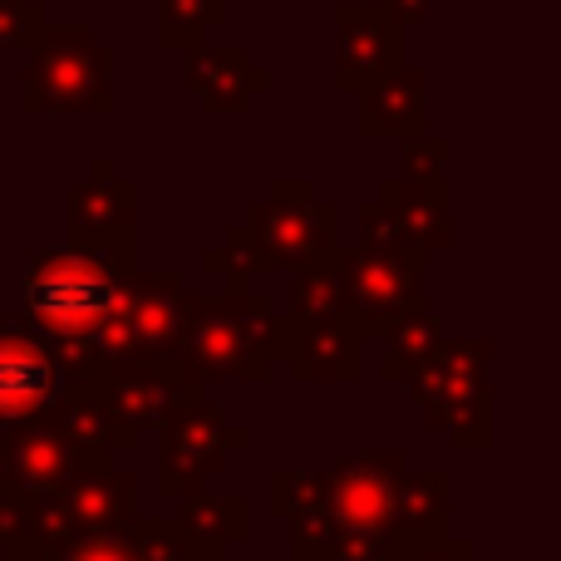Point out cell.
Masks as SVG:
<instances>
[{
	"mask_svg": "<svg viewBox=\"0 0 561 561\" xmlns=\"http://www.w3.org/2000/svg\"><path fill=\"white\" fill-rule=\"evenodd\" d=\"M286 527H290L286 533L290 561H330V552H335V542H340V527L325 507H310V513L286 517Z\"/></svg>",
	"mask_w": 561,
	"mask_h": 561,
	"instance_id": "obj_28",
	"label": "cell"
},
{
	"mask_svg": "<svg viewBox=\"0 0 561 561\" xmlns=\"http://www.w3.org/2000/svg\"><path fill=\"white\" fill-rule=\"evenodd\" d=\"M379 5H385V15L394 20L399 30H409V25H419V20H424L438 0H379Z\"/></svg>",
	"mask_w": 561,
	"mask_h": 561,
	"instance_id": "obj_34",
	"label": "cell"
},
{
	"mask_svg": "<svg viewBox=\"0 0 561 561\" xmlns=\"http://www.w3.org/2000/svg\"><path fill=\"white\" fill-rule=\"evenodd\" d=\"M379 203L389 207V217L399 222L409 247H419L424 256L448 252L454 232H448V183L444 178H389L379 187Z\"/></svg>",
	"mask_w": 561,
	"mask_h": 561,
	"instance_id": "obj_19",
	"label": "cell"
},
{
	"mask_svg": "<svg viewBox=\"0 0 561 561\" xmlns=\"http://www.w3.org/2000/svg\"><path fill=\"white\" fill-rule=\"evenodd\" d=\"M138 242H99L65 247V252H30L20 296H25L30 325L39 335H89L94 320L108 310L118 280L134 272Z\"/></svg>",
	"mask_w": 561,
	"mask_h": 561,
	"instance_id": "obj_3",
	"label": "cell"
},
{
	"mask_svg": "<svg viewBox=\"0 0 561 561\" xmlns=\"http://www.w3.org/2000/svg\"><path fill=\"white\" fill-rule=\"evenodd\" d=\"M404 468L409 463H404V454H399V448H375V454L340 458V463L325 473V513L335 517L340 533H355V537H375V542H385L389 497H394V483H399V473H404Z\"/></svg>",
	"mask_w": 561,
	"mask_h": 561,
	"instance_id": "obj_11",
	"label": "cell"
},
{
	"mask_svg": "<svg viewBox=\"0 0 561 561\" xmlns=\"http://www.w3.org/2000/svg\"><path fill=\"white\" fill-rule=\"evenodd\" d=\"M65 375H59L55 355H49L45 335L30 320L0 316V434L20 424H35L59 394Z\"/></svg>",
	"mask_w": 561,
	"mask_h": 561,
	"instance_id": "obj_9",
	"label": "cell"
},
{
	"mask_svg": "<svg viewBox=\"0 0 561 561\" xmlns=\"http://www.w3.org/2000/svg\"><path fill=\"white\" fill-rule=\"evenodd\" d=\"M335 280H340V316L359 340L379 335L394 316L424 306V262L419 247H335Z\"/></svg>",
	"mask_w": 561,
	"mask_h": 561,
	"instance_id": "obj_6",
	"label": "cell"
},
{
	"mask_svg": "<svg viewBox=\"0 0 561 561\" xmlns=\"http://www.w3.org/2000/svg\"><path fill=\"white\" fill-rule=\"evenodd\" d=\"M355 128L365 138H414L428 128V75L394 65L355 89Z\"/></svg>",
	"mask_w": 561,
	"mask_h": 561,
	"instance_id": "obj_17",
	"label": "cell"
},
{
	"mask_svg": "<svg viewBox=\"0 0 561 561\" xmlns=\"http://www.w3.org/2000/svg\"><path fill=\"white\" fill-rule=\"evenodd\" d=\"M158 438V493H173V497H187L217 478L227 468V458L237 448L252 444L247 428H237L232 419L222 414L217 404H207L203 394H193L187 404H178L163 424L153 428Z\"/></svg>",
	"mask_w": 561,
	"mask_h": 561,
	"instance_id": "obj_7",
	"label": "cell"
},
{
	"mask_svg": "<svg viewBox=\"0 0 561 561\" xmlns=\"http://www.w3.org/2000/svg\"><path fill=\"white\" fill-rule=\"evenodd\" d=\"M227 20V0H158V45L193 49Z\"/></svg>",
	"mask_w": 561,
	"mask_h": 561,
	"instance_id": "obj_25",
	"label": "cell"
},
{
	"mask_svg": "<svg viewBox=\"0 0 561 561\" xmlns=\"http://www.w3.org/2000/svg\"><path fill=\"white\" fill-rule=\"evenodd\" d=\"M414 561H473V542L468 537H444V542L424 547Z\"/></svg>",
	"mask_w": 561,
	"mask_h": 561,
	"instance_id": "obj_35",
	"label": "cell"
},
{
	"mask_svg": "<svg viewBox=\"0 0 561 561\" xmlns=\"http://www.w3.org/2000/svg\"><path fill=\"white\" fill-rule=\"evenodd\" d=\"M488 365H493V340H444L424 365L409 375V394H414L419 414L434 428H444L458 409L478 404L493 394L488 385Z\"/></svg>",
	"mask_w": 561,
	"mask_h": 561,
	"instance_id": "obj_12",
	"label": "cell"
},
{
	"mask_svg": "<svg viewBox=\"0 0 561 561\" xmlns=\"http://www.w3.org/2000/svg\"><path fill=\"white\" fill-rule=\"evenodd\" d=\"M39 424L69 444V454H124V448L138 444L134 428H124L114 414H108L104 394H99L94 379H65L59 394L49 399V409L39 414Z\"/></svg>",
	"mask_w": 561,
	"mask_h": 561,
	"instance_id": "obj_18",
	"label": "cell"
},
{
	"mask_svg": "<svg viewBox=\"0 0 561 561\" xmlns=\"http://www.w3.org/2000/svg\"><path fill=\"white\" fill-rule=\"evenodd\" d=\"M59 497H65L79 533H99V527H118L128 517H138V478L114 463L89 468V473H69Z\"/></svg>",
	"mask_w": 561,
	"mask_h": 561,
	"instance_id": "obj_21",
	"label": "cell"
},
{
	"mask_svg": "<svg viewBox=\"0 0 561 561\" xmlns=\"http://www.w3.org/2000/svg\"><path fill=\"white\" fill-rule=\"evenodd\" d=\"M94 385H99V394H104L108 414L124 428H134L138 438L153 434L178 404L203 394V385H193L173 359H118V365L99 369Z\"/></svg>",
	"mask_w": 561,
	"mask_h": 561,
	"instance_id": "obj_10",
	"label": "cell"
},
{
	"mask_svg": "<svg viewBox=\"0 0 561 561\" xmlns=\"http://www.w3.org/2000/svg\"><path fill=\"white\" fill-rule=\"evenodd\" d=\"M178 527H183V542L193 561H217L227 557L232 542H247L252 533V507L237 493H187L178 507Z\"/></svg>",
	"mask_w": 561,
	"mask_h": 561,
	"instance_id": "obj_20",
	"label": "cell"
},
{
	"mask_svg": "<svg viewBox=\"0 0 561 561\" xmlns=\"http://www.w3.org/2000/svg\"><path fill=\"white\" fill-rule=\"evenodd\" d=\"M365 340L340 316H272V355L296 385H355Z\"/></svg>",
	"mask_w": 561,
	"mask_h": 561,
	"instance_id": "obj_8",
	"label": "cell"
},
{
	"mask_svg": "<svg viewBox=\"0 0 561 561\" xmlns=\"http://www.w3.org/2000/svg\"><path fill=\"white\" fill-rule=\"evenodd\" d=\"M335 203L316 193V183H272L262 203L247 207V222H232L213 252H203V272L222 286H247L256 272H300L335 252Z\"/></svg>",
	"mask_w": 561,
	"mask_h": 561,
	"instance_id": "obj_1",
	"label": "cell"
},
{
	"mask_svg": "<svg viewBox=\"0 0 561 561\" xmlns=\"http://www.w3.org/2000/svg\"><path fill=\"white\" fill-rule=\"evenodd\" d=\"M0 488H10V473H5V434H0Z\"/></svg>",
	"mask_w": 561,
	"mask_h": 561,
	"instance_id": "obj_36",
	"label": "cell"
},
{
	"mask_svg": "<svg viewBox=\"0 0 561 561\" xmlns=\"http://www.w3.org/2000/svg\"><path fill=\"white\" fill-rule=\"evenodd\" d=\"M359 242L365 247H385V252H394V247H409L404 232H399V222L389 217V207L379 203H359Z\"/></svg>",
	"mask_w": 561,
	"mask_h": 561,
	"instance_id": "obj_32",
	"label": "cell"
},
{
	"mask_svg": "<svg viewBox=\"0 0 561 561\" xmlns=\"http://www.w3.org/2000/svg\"><path fill=\"white\" fill-rule=\"evenodd\" d=\"M448 507H454V478L444 468L434 473H399L394 497L385 517V552L389 561H414L424 547L448 537Z\"/></svg>",
	"mask_w": 561,
	"mask_h": 561,
	"instance_id": "obj_15",
	"label": "cell"
},
{
	"mask_svg": "<svg viewBox=\"0 0 561 561\" xmlns=\"http://www.w3.org/2000/svg\"><path fill=\"white\" fill-rule=\"evenodd\" d=\"M444 434L454 448H493V394L468 404V409H458V414L444 424Z\"/></svg>",
	"mask_w": 561,
	"mask_h": 561,
	"instance_id": "obj_30",
	"label": "cell"
},
{
	"mask_svg": "<svg viewBox=\"0 0 561 561\" xmlns=\"http://www.w3.org/2000/svg\"><path fill=\"white\" fill-rule=\"evenodd\" d=\"M272 316V300L256 296L252 286H222L217 296L183 290V330H178L173 365L193 385H217V379L266 385L276 369Z\"/></svg>",
	"mask_w": 561,
	"mask_h": 561,
	"instance_id": "obj_2",
	"label": "cell"
},
{
	"mask_svg": "<svg viewBox=\"0 0 561 561\" xmlns=\"http://www.w3.org/2000/svg\"><path fill=\"white\" fill-rule=\"evenodd\" d=\"M0 561H5V557H0Z\"/></svg>",
	"mask_w": 561,
	"mask_h": 561,
	"instance_id": "obj_38",
	"label": "cell"
},
{
	"mask_svg": "<svg viewBox=\"0 0 561 561\" xmlns=\"http://www.w3.org/2000/svg\"><path fill=\"white\" fill-rule=\"evenodd\" d=\"M448 153H454V144L424 128V134H414L409 138V148H404V173L409 178H444Z\"/></svg>",
	"mask_w": 561,
	"mask_h": 561,
	"instance_id": "obj_31",
	"label": "cell"
},
{
	"mask_svg": "<svg viewBox=\"0 0 561 561\" xmlns=\"http://www.w3.org/2000/svg\"><path fill=\"white\" fill-rule=\"evenodd\" d=\"M217 561H227V557H217Z\"/></svg>",
	"mask_w": 561,
	"mask_h": 561,
	"instance_id": "obj_37",
	"label": "cell"
},
{
	"mask_svg": "<svg viewBox=\"0 0 561 561\" xmlns=\"http://www.w3.org/2000/svg\"><path fill=\"white\" fill-rule=\"evenodd\" d=\"M183 55H187V69H183L187 89L197 94L203 114L213 118L247 114L252 99L272 89V75L262 65H252V55L242 45H193Z\"/></svg>",
	"mask_w": 561,
	"mask_h": 561,
	"instance_id": "obj_16",
	"label": "cell"
},
{
	"mask_svg": "<svg viewBox=\"0 0 561 561\" xmlns=\"http://www.w3.org/2000/svg\"><path fill=\"white\" fill-rule=\"evenodd\" d=\"M330 561H389L385 557V542H375V537H355V533H340L335 552Z\"/></svg>",
	"mask_w": 561,
	"mask_h": 561,
	"instance_id": "obj_33",
	"label": "cell"
},
{
	"mask_svg": "<svg viewBox=\"0 0 561 561\" xmlns=\"http://www.w3.org/2000/svg\"><path fill=\"white\" fill-rule=\"evenodd\" d=\"M290 310L296 316H340V280H335V256L330 252L296 272V280H290Z\"/></svg>",
	"mask_w": 561,
	"mask_h": 561,
	"instance_id": "obj_27",
	"label": "cell"
},
{
	"mask_svg": "<svg viewBox=\"0 0 561 561\" xmlns=\"http://www.w3.org/2000/svg\"><path fill=\"white\" fill-rule=\"evenodd\" d=\"M5 473L20 493H59L75 473V454L45 424H20L5 434Z\"/></svg>",
	"mask_w": 561,
	"mask_h": 561,
	"instance_id": "obj_22",
	"label": "cell"
},
{
	"mask_svg": "<svg viewBox=\"0 0 561 561\" xmlns=\"http://www.w3.org/2000/svg\"><path fill=\"white\" fill-rule=\"evenodd\" d=\"M266 507H272L276 523L296 513H310V507H325V478L306 473V468H276L266 478Z\"/></svg>",
	"mask_w": 561,
	"mask_h": 561,
	"instance_id": "obj_26",
	"label": "cell"
},
{
	"mask_svg": "<svg viewBox=\"0 0 561 561\" xmlns=\"http://www.w3.org/2000/svg\"><path fill=\"white\" fill-rule=\"evenodd\" d=\"M65 232H69V247L134 242V232H138V183L134 178H118L114 158H94L84 183L69 187Z\"/></svg>",
	"mask_w": 561,
	"mask_h": 561,
	"instance_id": "obj_14",
	"label": "cell"
},
{
	"mask_svg": "<svg viewBox=\"0 0 561 561\" xmlns=\"http://www.w3.org/2000/svg\"><path fill=\"white\" fill-rule=\"evenodd\" d=\"M45 25H49V15L39 0H0V65H5L15 49L35 45V35Z\"/></svg>",
	"mask_w": 561,
	"mask_h": 561,
	"instance_id": "obj_29",
	"label": "cell"
},
{
	"mask_svg": "<svg viewBox=\"0 0 561 561\" xmlns=\"http://www.w3.org/2000/svg\"><path fill=\"white\" fill-rule=\"evenodd\" d=\"M178 330H183V276L138 272L134 266L118 280L114 300L94 320L89 340H94L104 365H118V359H173Z\"/></svg>",
	"mask_w": 561,
	"mask_h": 561,
	"instance_id": "obj_5",
	"label": "cell"
},
{
	"mask_svg": "<svg viewBox=\"0 0 561 561\" xmlns=\"http://www.w3.org/2000/svg\"><path fill=\"white\" fill-rule=\"evenodd\" d=\"M379 340H385L379 379H385V385H409V375L444 345V320H438L424 300V306H414V310H404V316L389 320V325L379 330Z\"/></svg>",
	"mask_w": 561,
	"mask_h": 561,
	"instance_id": "obj_23",
	"label": "cell"
},
{
	"mask_svg": "<svg viewBox=\"0 0 561 561\" xmlns=\"http://www.w3.org/2000/svg\"><path fill=\"white\" fill-rule=\"evenodd\" d=\"M114 49L89 25H45L30 45V65L20 79L25 114H114Z\"/></svg>",
	"mask_w": 561,
	"mask_h": 561,
	"instance_id": "obj_4",
	"label": "cell"
},
{
	"mask_svg": "<svg viewBox=\"0 0 561 561\" xmlns=\"http://www.w3.org/2000/svg\"><path fill=\"white\" fill-rule=\"evenodd\" d=\"M5 561H148L144 547L134 537V517L118 527H99V533H79L65 547L49 552H25V557H5Z\"/></svg>",
	"mask_w": 561,
	"mask_h": 561,
	"instance_id": "obj_24",
	"label": "cell"
},
{
	"mask_svg": "<svg viewBox=\"0 0 561 561\" xmlns=\"http://www.w3.org/2000/svg\"><path fill=\"white\" fill-rule=\"evenodd\" d=\"M409 30L385 15L379 0H340L335 5V89L355 94L375 75L404 65Z\"/></svg>",
	"mask_w": 561,
	"mask_h": 561,
	"instance_id": "obj_13",
	"label": "cell"
}]
</instances>
